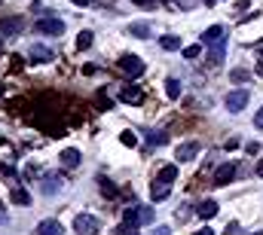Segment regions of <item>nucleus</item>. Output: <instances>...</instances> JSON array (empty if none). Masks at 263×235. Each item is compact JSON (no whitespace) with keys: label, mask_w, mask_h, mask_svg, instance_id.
Returning <instances> with one entry per match:
<instances>
[{"label":"nucleus","mask_w":263,"mask_h":235,"mask_svg":"<svg viewBox=\"0 0 263 235\" xmlns=\"http://www.w3.org/2000/svg\"><path fill=\"white\" fill-rule=\"evenodd\" d=\"M119 67L126 70L129 77H141L144 74V61L138 58V55H119Z\"/></svg>","instance_id":"7ed1b4c3"},{"label":"nucleus","mask_w":263,"mask_h":235,"mask_svg":"<svg viewBox=\"0 0 263 235\" xmlns=\"http://www.w3.org/2000/svg\"><path fill=\"white\" fill-rule=\"evenodd\" d=\"M257 74H260V77H263V61H260V64H257Z\"/></svg>","instance_id":"e433bc0d"},{"label":"nucleus","mask_w":263,"mask_h":235,"mask_svg":"<svg viewBox=\"0 0 263 235\" xmlns=\"http://www.w3.org/2000/svg\"><path fill=\"white\" fill-rule=\"evenodd\" d=\"M34 31L46 34V37H61V34H64V22L61 19H40V22H34Z\"/></svg>","instance_id":"f257e3e1"},{"label":"nucleus","mask_w":263,"mask_h":235,"mask_svg":"<svg viewBox=\"0 0 263 235\" xmlns=\"http://www.w3.org/2000/svg\"><path fill=\"white\" fill-rule=\"evenodd\" d=\"M144 98V92H141V89H122V101H141Z\"/></svg>","instance_id":"412c9836"},{"label":"nucleus","mask_w":263,"mask_h":235,"mask_svg":"<svg viewBox=\"0 0 263 235\" xmlns=\"http://www.w3.org/2000/svg\"><path fill=\"white\" fill-rule=\"evenodd\" d=\"M168 189H171V184H165V180H153V187H150V198H153V202H162V198L168 195Z\"/></svg>","instance_id":"1a4fd4ad"},{"label":"nucleus","mask_w":263,"mask_h":235,"mask_svg":"<svg viewBox=\"0 0 263 235\" xmlns=\"http://www.w3.org/2000/svg\"><path fill=\"white\" fill-rule=\"evenodd\" d=\"M58 187H61V184H58V177H52V174H49V177H43V180H40V189H43V192H46V195H52V192H55V189H58Z\"/></svg>","instance_id":"dca6fc26"},{"label":"nucleus","mask_w":263,"mask_h":235,"mask_svg":"<svg viewBox=\"0 0 263 235\" xmlns=\"http://www.w3.org/2000/svg\"><path fill=\"white\" fill-rule=\"evenodd\" d=\"M236 180V165L230 162V165H220L217 174H214V187H226V184H233Z\"/></svg>","instance_id":"39448f33"},{"label":"nucleus","mask_w":263,"mask_h":235,"mask_svg":"<svg viewBox=\"0 0 263 235\" xmlns=\"http://www.w3.org/2000/svg\"><path fill=\"white\" fill-rule=\"evenodd\" d=\"M254 174H257V177H263V159L257 162V168H254Z\"/></svg>","instance_id":"f704fd0d"},{"label":"nucleus","mask_w":263,"mask_h":235,"mask_svg":"<svg viewBox=\"0 0 263 235\" xmlns=\"http://www.w3.org/2000/svg\"><path fill=\"white\" fill-rule=\"evenodd\" d=\"M254 125H257V129H263V107H260L257 116H254Z\"/></svg>","instance_id":"7c9ffc66"},{"label":"nucleus","mask_w":263,"mask_h":235,"mask_svg":"<svg viewBox=\"0 0 263 235\" xmlns=\"http://www.w3.org/2000/svg\"><path fill=\"white\" fill-rule=\"evenodd\" d=\"M6 92V83H0V95H3Z\"/></svg>","instance_id":"4c0bfd02"},{"label":"nucleus","mask_w":263,"mask_h":235,"mask_svg":"<svg viewBox=\"0 0 263 235\" xmlns=\"http://www.w3.org/2000/svg\"><path fill=\"white\" fill-rule=\"evenodd\" d=\"M52 58H55V52L46 49V46H34V49H31V61H34V64H46V61H52Z\"/></svg>","instance_id":"6e6552de"},{"label":"nucleus","mask_w":263,"mask_h":235,"mask_svg":"<svg viewBox=\"0 0 263 235\" xmlns=\"http://www.w3.org/2000/svg\"><path fill=\"white\" fill-rule=\"evenodd\" d=\"M220 40H223V28H220V25H211V28H208V31L202 34V43H205V46L220 43Z\"/></svg>","instance_id":"f8f14e48"},{"label":"nucleus","mask_w":263,"mask_h":235,"mask_svg":"<svg viewBox=\"0 0 263 235\" xmlns=\"http://www.w3.org/2000/svg\"><path fill=\"white\" fill-rule=\"evenodd\" d=\"M0 3H3V0H0Z\"/></svg>","instance_id":"37998d69"},{"label":"nucleus","mask_w":263,"mask_h":235,"mask_svg":"<svg viewBox=\"0 0 263 235\" xmlns=\"http://www.w3.org/2000/svg\"><path fill=\"white\" fill-rule=\"evenodd\" d=\"M260 55H263V46H260Z\"/></svg>","instance_id":"79ce46f5"},{"label":"nucleus","mask_w":263,"mask_h":235,"mask_svg":"<svg viewBox=\"0 0 263 235\" xmlns=\"http://www.w3.org/2000/svg\"><path fill=\"white\" fill-rule=\"evenodd\" d=\"M196 235H214V232H211V229L205 226V229H196Z\"/></svg>","instance_id":"c9c22d12"},{"label":"nucleus","mask_w":263,"mask_h":235,"mask_svg":"<svg viewBox=\"0 0 263 235\" xmlns=\"http://www.w3.org/2000/svg\"><path fill=\"white\" fill-rule=\"evenodd\" d=\"M245 104H248V92H245V89H239V92H230V95H226V110H230V113L245 110Z\"/></svg>","instance_id":"20e7f679"},{"label":"nucleus","mask_w":263,"mask_h":235,"mask_svg":"<svg viewBox=\"0 0 263 235\" xmlns=\"http://www.w3.org/2000/svg\"><path fill=\"white\" fill-rule=\"evenodd\" d=\"M0 46H3V43H0Z\"/></svg>","instance_id":"c03bdc74"},{"label":"nucleus","mask_w":263,"mask_h":235,"mask_svg":"<svg viewBox=\"0 0 263 235\" xmlns=\"http://www.w3.org/2000/svg\"><path fill=\"white\" fill-rule=\"evenodd\" d=\"M98 184H101V189H104V192H107V195H116V187L110 184V180H107V177H101V180H98Z\"/></svg>","instance_id":"393cba45"},{"label":"nucleus","mask_w":263,"mask_h":235,"mask_svg":"<svg viewBox=\"0 0 263 235\" xmlns=\"http://www.w3.org/2000/svg\"><path fill=\"white\" fill-rule=\"evenodd\" d=\"M181 89H184V86H181V80H174V77H168V80H165V95H168L171 101H178V98H181Z\"/></svg>","instance_id":"2eb2a0df"},{"label":"nucleus","mask_w":263,"mask_h":235,"mask_svg":"<svg viewBox=\"0 0 263 235\" xmlns=\"http://www.w3.org/2000/svg\"><path fill=\"white\" fill-rule=\"evenodd\" d=\"M159 46H162V49H168V52H174V49H181V37L168 34V37H162V40H159Z\"/></svg>","instance_id":"f3484780"},{"label":"nucleus","mask_w":263,"mask_h":235,"mask_svg":"<svg viewBox=\"0 0 263 235\" xmlns=\"http://www.w3.org/2000/svg\"><path fill=\"white\" fill-rule=\"evenodd\" d=\"M89 46H92V31H83L80 37H77V49L83 52V49H89Z\"/></svg>","instance_id":"4be33fe9"},{"label":"nucleus","mask_w":263,"mask_h":235,"mask_svg":"<svg viewBox=\"0 0 263 235\" xmlns=\"http://www.w3.org/2000/svg\"><path fill=\"white\" fill-rule=\"evenodd\" d=\"M220 58H223V49L217 46V49L211 52V67H217V64H220Z\"/></svg>","instance_id":"bb28decb"},{"label":"nucleus","mask_w":263,"mask_h":235,"mask_svg":"<svg viewBox=\"0 0 263 235\" xmlns=\"http://www.w3.org/2000/svg\"><path fill=\"white\" fill-rule=\"evenodd\" d=\"M3 174H6V180H9V177H15V168H12V165H3Z\"/></svg>","instance_id":"2f4dec72"},{"label":"nucleus","mask_w":263,"mask_h":235,"mask_svg":"<svg viewBox=\"0 0 263 235\" xmlns=\"http://www.w3.org/2000/svg\"><path fill=\"white\" fill-rule=\"evenodd\" d=\"M236 83H245V80H248V70H233V74H230Z\"/></svg>","instance_id":"cd10ccee"},{"label":"nucleus","mask_w":263,"mask_h":235,"mask_svg":"<svg viewBox=\"0 0 263 235\" xmlns=\"http://www.w3.org/2000/svg\"><path fill=\"white\" fill-rule=\"evenodd\" d=\"M119 141L126 143V147H138V135H135V132H122V135H119Z\"/></svg>","instance_id":"5701e85b"},{"label":"nucleus","mask_w":263,"mask_h":235,"mask_svg":"<svg viewBox=\"0 0 263 235\" xmlns=\"http://www.w3.org/2000/svg\"><path fill=\"white\" fill-rule=\"evenodd\" d=\"M9 202H12V205H19V208H28V205H31V195H28L22 187H15V189L9 192Z\"/></svg>","instance_id":"4468645a"},{"label":"nucleus","mask_w":263,"mask_h":235,"mask_svg":"<svg viewBox=\"0 0 263 235\" xmlns=\"http://www.w3.org/2000/svg\"><path fill=\"white\" fill-rule=\"evenodd\" d=\"M74 229H77V235H95L98 232V217H92V214H77Z\"/></svg>","instance_id":"f03ea898"},{"label":"nucleus","mask_w":263,"mask_h":235,"mask_svg":"<svg viewBox=\"0 0 263 235\" xmlns=\"http://www.w3.org/2000/svg\"><path fill=\"white\" fill-rule=\"evenodd\" d=\"M34 177H37V168H34V165H28V168H25V180H28V184H31Z\"/></svg>","instance_id":"c85d7f7f"},{"label":"nucleus","mask_w":263,"mask_h":235,"mask_svg":"<svg viewBox=\"0 0 263 235\" xmlns=\"http://www.w3.org/2000/svg\"><path fill=\"white\" fill-rule=\"evenodd\" d=\"M37 235H64V229H61L58 220H43V223L37 226Z\"/></svg>","instance_id":"9b49d317"},{"label":"nucleus","mask_w":263,"mask_h":235,"mask_svg":"<svg viewBox=\"0 0 263 235\" xmlns=\"http://www.w3.org/2000/svg\"><path fill=\"white\" fill-rule=\"evenodd\" d=\"M165 141H168L165 132H147V143H150V147H159V143H165Z\"/></svg>","instance_id":"a211bd4d"},{"label":"nucleus","mask_w":263,"mask_h":235,"mask_svg":"<svg viewBox=\"0 0 263 235\" xmlns=\"http://www.w3.org/2000/svg\"><path fill=\"white\" fill-rule=\"evenodd\" d=\"M61 165H64V168H77V165H80V150H74V147L61 150Z\"/></svg>","instance_id":"ddd939ff"},{"label":"nucleus","mask_w":263,"mask_h":235,"mask_svg":"<svg viewBox=\"0 0 263 235\" xmlns=\"http://www.w3.org/2000/svg\"><path fill=\"white\" fill-rule=\"evenodd\" d=\"M0 220H3V208H0Z\"/></svg>","instance_id":"ea45409f"},{"label":"nucleus","mask_w":263,"mask_h":235,"mask_svg":"<svg viewBox=\"0 0 263 235\" xmlns=\"http://www.w3.org/2000/svg\"><path fill=\"white\" fill-rule=\"evenodd\" d=\"M162 3H171V0H162Z\"/></svg>","instance_id":"a19ab883"},{"label":"nucleus","mask_w":263,"mask_h":235,"mask_svg":"<svg viewBox=\"0 0 263 235\" xmlns=\"http://www.w3.org/2000/svg\"><path fill=\"white\" fill-rule=\"evenodd\" d=\"M223 235H239V223H230V226H226V232Z\"/></svg>","instance_id":"c756f323"},{"label":"nucleus","mask_w":263,"mask_h":235,"mask_svg":"<svg viewBox=\"0 0 263 235\" xmlns=\"http://www.w3.org/2000/svg\"><path fill=\"white\" fill-rule=\"evenodd\" d=\"M196 214H199V217H205V220H211V217L217 214V202H214V198H205V202H199V205H196Z\"/></svg>","instance_id":"9d476101"},{"label":"nucleus","mask_w":263,"mask_h":235,"mask_svg":"<svg viewBox=\"0 0 263 235\" xmlns=\"http://www.w3.org/2000/svg\"><path fill=\"white\" fill-rule=\"evenodd\" d=\"M211 3H214V0H205V6H211Z\"/></svg>","instance_id":"58836bf2"},{"label":"nucleus","mask_w":263,"mask_h":235,"mask_svg":"<svg viewBox=\"0 0 263 235\" xmlns=\"http://www.w3.org/2000/svg\"><path fill=\"white\" fill-rule=\"evenodd\" d=\"M129 34H135L138 40H147L150 37V28L147 25H129Z\"/></svg>","instance_id":"aec40b11"},{"label":"nucleus","mask_w":263,"mask_h":235,"mask_svg":"<svg viewBox=\"0 0 263 235\" xmlns=\"http://www.w3.org/2000/svg\"><path fill=\"white\" fill-rule=\"evenodd\" d=\"M199 52H202L199 46H187V49H184V58H187V61H193V58H199Z\"/></svg>","instance_id":"b1692460"},{"label":"nucleus","mask_w":263,"mask_h":235,"mask_svg":"<svg viewBox=\"0 0 263 235\" xmlns=\"http://www.w3.org/2000/svg\"><path fill=\"white\" fill-rule=\"evenodd\" d=\"M22 28V19L19 15H12V19H0V37H15Z\"/></svg>","instance_id":"0eeeda50"},{"label":"nucleus","mask_w":263,"mask_h":235,"mask_svg":"<svg viewBox=\"0 0 263 235\" xmlns=\"http://www.w3.org/2000/svg\"><path fill=\"white\" fill-rule=\"evenodd\" d=\"M71 3H74V6H89L92 0H71Z\"/></svg>","instance_id":"72a5a7b5"},{"label":"nucleus","mask_w":263,"mask_h":235,"mask_svg":"<svg viewBox=\"0 0 263 235\" xmlns=\"http://www.w3.org/2000/svg\"><path fill=\"white\" fill-rule=\"evenodd\" d=\"M174 177H178V168H174V165L159 168V180H165V184H174Z\"/></svg>","instance_id":"6ab92c4d"},{"label":"nucleus","mask_w":263,"mask_h":235,"mask_svg":"<svg viewBox=\"0 0 263 235\" xmlns=\"http://www.w3.org/2000/svg\"><path fill=\"white\" fill-rule=\"evenodd\" d=\"M196 153H199V143L190 141V143H181V147H178L174 159H178V162H193V159H196Z\"/></svg>","instance_id":"423d86ee"},{"label":"nucleus","mask_w":263,"mask_h":235,"mask_svg":"<svg viewBox=\"0 0 263 235\" xmlns=\"http://www.w3.org/2000/svg\"><path fill=\"white\" fill-rule=\"evenodd\" d=\"M135 6H141V9H153L156 6V0H132Z\"/></svg>","instance_id":"a878e982"},{"label":"nucleus","mask_w":263,"mask_h":235,"mask_svg":"<svg viewBox=\"0 0 263 235\" xmlns=\"http://www.w3.org/2000/svg\"><path fill=\"white\" fill-rule=\"evenodd\" d=\"M153 235H171V229H168V226H159V229H156Z\"/></svg>","instance_id":"473e14b6"}]
</instances>
